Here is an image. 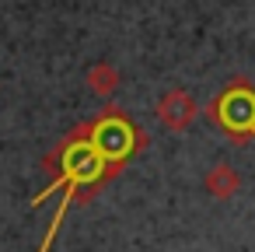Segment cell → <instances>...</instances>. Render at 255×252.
<instances>
[{"instance_id": "6da1fadb", "label": "cell", "mask_w": 255, "mask_h": 252, "mask_svg": "<svg viewBox=\"0 0 255 252\" xmlns=\"http://www.w3.org/2000/svg\"><path fill=\"white\" fill-rule=\"evenodd\" d=\"M213 119H220L231 133L255 137V95L252 91H227L220 105H213Z\"/></svg>"}, {"instance_id": "7a4b0ae2", "label": "cell", "mask_w": 255, "mask_h": 252, "mask_svg": "<svg viewBox=\"0 0 255 252\" xmlns=\"http://www.w3.org/2000/svg\"><path fill=\"white\" fill-rule=\"evenodd\" d=\"M192 116H196V102H192L185 91L164 95V102H161V119H164L171 130H185V126L192 123Z\"/></svg>"}, {"instance_id": "3957f363", "label": "cell", "mask_w": 255, "mask_h": 252, "mask_svg": "<svg viewBox=\"0 0 255 252\" xmlns=\"http://www.w3.org/2000/svg\"><path fill=\"white\" fill-rule=\"evenodd\" d=\"M206 189H210L217 200H227V196L238 189V175L231 172V165H217V168L206 175Z\"/></svg>"}]
</instances>
